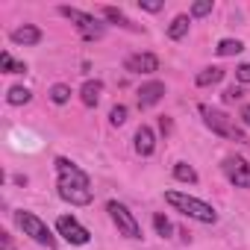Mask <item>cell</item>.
<instances>
[{
    "label": "cell",
    "instance_id": "18",
    "mask_svg": "<svg viewBox=\"0 0 250 250\" xmlns=\"http://www.w3.org/2000/svg\"><path fill=\"white\" fill-rule=\"evenodd\" d=\"M0 68H3V74H27V65L15 62L9 53H0Z\"/></svg>",
    "mask_w": 250,
    "mask_h": 250
},
{
    "label": "cell",
    "instance_id": "5",
    "mask_svg": "<svg viewBox=\"0 0 250 250\" xmlns=\"http://www.w3.org/2000/svg\"><path fill=\"white\" fill-rule=\"evenodd\" d=\"M59 12H62L71 24H77V30L83 33V39L94 42V39H100V36H103V24H97L91 15H85V12H80V9H71V6H62Z\"/></svg>",
    "mask_w": 250,
    "mask_h": 250
},
{
    "label": "cell",
    "instance_id": "16",
    "mask_svg": "<svg viewBox=\"0 0 250 250\" xmlns=\"http://www.w3.org/2000/svg\"><path fill=\"white\" fill-rule=\"evenodd\" d=\"M221 80H224V68H215V65H212V68H203V71L194 77V83H197L200 88H203V85H215V83H221Z\"/></svg>",
    "mask_w": 250,
    "mask_h": 250
},
{
    "label": "cell",
    "instance_id": "8",
    "mask_svg": "<svg viewBox=\"0 0 250 250\" xmlns=\"http://www.w3.org/2000/svg\"><path fill=\"white\" fill-rule=\"evenodd\" d=\"M224 174L232 180L235 188H250V165L244 159H238V156L224 159Z\"/></svg>",
    "mask_w": 250,
    "mask_h": 250
},
{
    "label": "cell",
    "instance_id": "26",
    "mask_svg": "<svg viewBox=\"0 0 250 250\" xmlns=\"http://www.w3.org/2000/svg\"><path fill=\"white\" fill-rule=\"evenodd\" d=\"M241 97H244L241 85H229V88L224 91V100H227V103H235V100H241Z\"/></svg>",
    "mask_w": 250,
    "mask_h": 250
},
{
    "label": "cell",
    "instance_id": "19",
    "mask_svg": "<svg viewBox=\"0 0 250 250\" xmlns=\"http://www.w3.org/2000/svg\"><path fill=\"white\" fill-rule=\"evenodd\" d=\"M215 50H218V56H235V53H241V50H244V44H241L238 39H224Z\"/></svg>",
    "mask_w": 250,
    "mask_h": 250
},
{
    "label": "cell",
    "instance_id": "6",
    "mask_svg": "<svg viewBox=\"0 0 250 250\" xmlns=\"http://www.w3.org/2000/svg\"><path fill=\"white\" fill-rule=\"evenodd\" d=\"M56 229H59V235L65 238V241H71V244H88V229L77 221V218H71V215H62L59 221H56Z\"/></svg>",
    "mask_w": 250,
    "mask_h": 250
},
{
    "label": "cell",
    "instance_id": "23",
    "mask_svg": "<svg viewBox=\"0 0 250 250\" xmlns=\"http://www.w3.org/2000/svg\"><path fill=\"white\" fill-rule=\"evenodd\" d=\"M109 121H112V127H121V124L127 121V106H112Z\"/></svg>",
    "mask_w": 250,
    "mask_h": 250
},
{
    "label": "cell",
    "instance_id": "7",
    "mask_svg": "<svg viewBox=\"0 0 250 250\" xmlns=\"http://www.w3.org/2000/svg\"><path fill=\"white\" fill-rule=\"evenodd\" d=\"M56 171H59V186H77V188H88V174L80 171L74 162L68 159H56Z\"/></svg>",
    "mask_w": 250,
    "mask_h": 250
},
{
    "label": "cell",
    "instance_id": "28",
    "mask_svg": "<svg viewBox=\"0 0 250 250\" xmlns=\"http://www.w3.org/2000/svg\"><path fill=\"white\" fill-rule=\"evenodd\" d=\"M0 247H3V250H15V244H12V235H9V232H0Z\"/></svg>",
    "mask_w": 250,
    "mask_h": 250
},
{
    "label": "cell",
    "instance_id": "1",
    "mask_svg": "<svg viewBox=\"0 0 250 250\" xmlns=\"http://www.w3.org/2000/svg\"><path fill=\"white\" fill-rule=\"evenodd\" d=\"M165 200H168L177 212H183V215H188V218H194V221H203V224H215V221H218V212H215L209 203H203V200H197V197H188V194H183V191H165Z\"/></svg>",
    "mask_w": 250,
    "mask_h": 250
},
{
    "label": "cell",
    "instance_id": "30",
    "mask_svg": "<svg viewBox=\"0 0 250 250\" xmlns=\"http://www.w3.org/2000/svg\"><path fill=\"white\" fill-rule=\"evenodd\" d=\"M159 130H162L165 136L171 133V118H159Z\"/></svg>",
    "mask_w": 250,
    "mask_h": 250
},
{
    "label": "cell",
    "instance_id": "12",
    "mask_svg": "<svg viewBox=\"0 0 250 250\" xmlns=\"http://www.w3.org/2000/svg\"><path fill=\"white\" fill-rule=\"evenodd\" d=\"M136 150H139L142 156H150V153L156 150V136H153L150 127H145V124L136 130Z\"/></svg>",
    "mask_w": 250,
    "mask_h": 250
},
{
    "label": "cell",
    "instance_id": "21",
    "mask_svg": "<svg viewBox=\"0 0 250 250\" xmlns=\"http://www.w3.org/2000/svg\"><path fill=\"white\" fill-rule=\"evenodd\" d=\"M174 177H177L180 183H197V171H194L191 165H186V162H177V165H174Z\"/></svg>",
    "mask_w": 250,
    "mask_h": 250
},
{
    "label": "cell",
    "instance_id": "25",
    "mask_svg": "<svg viewBox=\"0 0 250 250\" xmlns=\"http://www.w3.org/2000/svg\"><path fill=\"white\" fill-rule=\"evenodd\" d=\"M212 12V0H197V3L191 6V18H203Z\"/></svg>",
    "mask_w": 250,
    "mask_h": 250
},
{
    "label": "cell",
    "instance_id": "29",
    "mask_svg": "<svg viewBox=\"0 0 250 250\" xmlns=\"http://www.w3.org/2000/svg\"><path fill=\"white\" fill-rule=\"evenodd\" d=\"M142 9H147V12H159L162 3H153V0H142Z\"/></svg>",
    "mask_w": 250,
    "mask_h": 250
},
{
    "label": "cell",
    "instance_id": "27",
    "mask_svg": "<svg viewBox=\"0 0 250 250\" xmlns=\"http://www.w3.org/2000/svg\"><path fill=\"white\" fill-rule=\"evenodd\" d=\"M235 80L238 83H250V62H244V65L235 68Z\"/></svg>",
    "mask_w": 250,
    "mask_h": 250
},
{
    "label": "cell",
    "instance_id": "14",
    "mask_svg": "<svg viewBox=\"0 0 250 250\" xmlns=\"http://www.w3.org/2000/svg\"><path fill=\"white\" fill-rule=\"evenodd\" d=\"M100 94H103V83H100V80H88V83L80 88V97H83L85 106H97Z\"/></svg>",
    "mask_w": 250,
    "mask_h": 250
},
{
    "label": "cell",
    "instance_id": "22",
    "mask_svg": "<svg viewBox=\"0 0 250 250\" xmlns=\"http://www.w3.org/2000/svg\"><path fill=\"white\" fill-rule=\"evenodd\" d=\"M50 100H53V103H68V100H71V88L62 85V83H56V85L50 88Z\"/></svg>",
    "mask_w": 250,
    "mask_h": 250
},
{
    "label": "cell",
    "instance_id": "24",
    "mask_svg": "<svg viewBox=\"0 0 250 250\" xmlns=\"http://www.w3.org/2000/svg\"><path fill=\"white\" fill-rule=\"evenodd\" d=\"M153 227H156V232H159L162 238H168V235H171V221H168L165 215H156V218H153Z\"/></svg>",
    "mask_w": 250,
    "mask_h": 250
},
{
    "label": "cell",
    "instance_id": "11",
    "mask_svg": "<svg viewBox=\"0 0 250 250\" xmlns=\"http://www.w3.org/2000/svg\"><path fill=\"white\" fill-rule=\"evenodd\" d=\"M59 197L68 200L71 206H88L91 203V188H77V186H59Z\"/></svg>",
    "mask_w": 250,
    "mask_h": 250
},
{
    "label": "cell",
    "instance_id": "31",
    "mask_svg": "<svg viewBox=\"0 0 250 250\" xmlns=\"http://www.w3.org/2000/svg\"><path fill=\"white\" fill-rule=\"evenodd\" d=\"M241 121H244V127H250V106H244V112H241Z\"/></svg>",
    "mask_w": 250,
    "mask_h": 250
},
{
    "label": "cell",
    "instance_id": "17",
    "mask_svg": "<svg viewBox=\"0 0 250 250\" xmlns=\"http://www.w3.org/2000/svg\"><path fill=\"white\" fill-rule=\"evenodd\" d=\"M188 24H191V18H188V15H177V18L171 21V27H168V39L180 42V39L188 33Z\"/></svg>",
    "mask_w": 250,
    "mask_h": 250
},
{
    "label": "cell",
    "instance_id": "15",
    "mask_svg": "<svg viewBox=\"0 0 250 250\" xmlns=\"http://www.w3.org/2000/svg\"><path fill=\"white\" fill-rule=\"evenodd\" d=\"M103 18L106 21H112V24H118V27H124V30H133V33H139L142 27H136L127 15H124L121 9H115V6H103Z\"/></svg>",
    "mask_w": 250,
    "mask_h": 250
},
{
    "label": "cell",
    "instance_id": "3",
    "mask_svg": "<svg viewBox=\"0 0 250 250\" xmlns=\"http://www.w3.org/2000/svg\"><path fill=\"white\" fill-rule=\"evenodd\" d=\"M18 224H21V229H24V235H30L33 241H39V244H44V247H56V238H53V232L47 229V224L39 218V215H33V212H18Z\"/></svg>",
    "mask_w": 250,
    "mask_h": 250
},
{
    "label": "cell",
    "instance_id": "20",
    "mask_svg": "<svg viewBox=\"0 0 250 250\" xmlns=\"http://www.w3.org/2000/svg\"><path fill=\"white\" fill-rule=\"evenodd\" d=\"M30 88H24V85H12L9 88V94H6V100L12 103V106H21V103H30Z\"/></svg>",
    "mask_w": 250,
    "mask_h": 250
},
{
    "label": "cell",
    "instance_id": "13",
    "mask_svg": "<svg viewBox=\"0 0 250 250\" xmlns=\"http://www.w3.org/2000/svg\"><path fill=\"white\" fill-rule=\"evenodd\" d=\"M12 42H15V44H39V42H42V30L33 27V24H24V27H18V30L12 33Z\"/></svg>",
    "mask_w": 250,
    "mask_h": 250
},
{
    "label": "cell",
    "instance_id": "10",
    "mask_svg": "<svg viewBox=\"0 0 250 250\" xmlns=\"http://www.w3.org/2000/svg\"><path fill=\"white\" fill-rule=\"evenodd\" d=\"M162 97H165V83H147V85L139 88V106H142V109L156 106Z\"/></svg>",
    "mask_w": 250,
    "mask_h": 250
},
{
    "label": "cell",
    "instance_id": "4",
    "mask_svg": "<svg viewBox=\"0 0 250 250\" xmlns=\"http://www.w3.org/2000/svg\"><path fill=\"white\" fill-rule=\"evenodd\" d=\"M106 209H109V215H112V221H115V227H118L121 235H127V238H142V227H139V221L133 218V212H130L127 206H121V203L112 200Z\"/></svg>",
    "mask_w": 250,
    "mask_h": 250
},
{
    "label": "cell",
    "instance_id": "2",
    "mask_svg": "<svg viewBox=\"0 0 250 250\" xmlns=\"http://www.w3.org/2000/svg\"><path fill=\"white\" fill-rule=\"evenodd\" d=\"M200 115H203L206 127H209L212 133H218V136H224V139H235V142H244V133H241L238 127H232V124H229V118H227L221 109H212V106H200Z\"/></svg>",
    "mask_w": 250,
    "mask_h": 250
},
{
    "label": "cell",
    "instance_id": "9",
    "mask_svg": "<svg viewBox=\"0 0 250 250\" xmlns=\"http://www.w3.org/2000/svg\"><path fill=\"white\" fill-rule=\"evenodd\" d=\"M124 65H127V71H133V74H153V71H159V59L153 53H136Z\"/></svg>",
    "mask_w": 250,
    "mask_h": 250
}]
</instances>
